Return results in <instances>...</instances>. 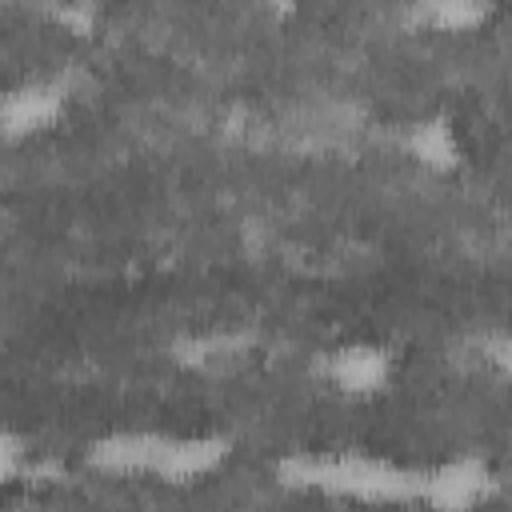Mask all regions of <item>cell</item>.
Instances as JSON below:
<instances>
[{
	"mask_svg": "<svg viewBox=\"0 0 512 512\" xmlns=\"http://www.w3.org/2000/svg\"><path fill=\"white\" fill-rule=\"evenodd\" d=\"M276 476L284 488L312 492V496H332V500H352V504H372V508H404L416 504V468L360 452V448H308L276 460Z\"/></svg>",
	"mask_w": 512,
	"mask_h": 512,
	"instance_id": "6da1fadb",
	"label": "cell"
},
{
	"mask_svg": "<svg viewBox=\"0 0 512 512\" xmlns=\"http://www.w3.org/2000/svg\"><path fill=\"white\" fill-rule=\"evenodd\" d=\"M500 492V472L484 452H456L416 468V504L428 512H480Z\"/></svg>",
	"mask_w": 512,
	"mask_h": 512,
	"instance_id": "7a4b0ae2",
	"label": "cell"
},
{
	"mask_svg": "<svg viewBox=\"0 0 512 512\" xmlns=\"http://www.w3.org/2000/svg\"><path fill=\"white\" fill-rule=\"evenodd\" d=\"M316 376L352 400H372L396 380V352L384 340H340L316 356Z\"/></svg>",
	"mask_w": 512,
	"mask_h": 512,
	"instance_id": "3957f363",
	"label": "cell"
},
{
	"mask_svg": "<svg viewBox=\"0 0 512 512\" xmlns=\"http://www.w3.org/2000/svg\"><path fill=\"white\" fill-rule=\"evenodd\" d=\"M232 456V440L224 432H164L160 456H156V484H196L220 472Z\"/></svg>",
	"mask_w": 512,
	"mask_h": 512,
	"instance_id": "277c9868",
	"label": "cell"
},
{
	"mask_svg": "<svg viewBox=\"0 0 512 512\" xmlns=\"http://www.w3.org/2000/svg\"><path fill=\"white\" fill-rule=\"evenodd\" d=\"M68 108V92L56 80H24L0 96V136L28 140L48 132Z\"/></svg>",
	"mask_w": 512,
	"mask_h": 512,
	"instance_id": "5b68a950",
	"label": "cell"
},
{
	"mask_svg": "<svg viewBox=\"0 0 512 512\" xmlns=\"http://www.w3.org/2000/svg\"><path fill=\"white\" fill-rule=\"evenodd\" d=\"M396 144H400V152H404L416 168H424V172H432V176H448V172H456V168L464 164L460 128H456V120L444 116V112H428V116L408 120V124L400 128Z\"/></svg>",
	"mask_w": 512,
	"mask_h": 512,
	"instance_id": "8992f818",
	"label": "cell"
},
{
	"mask_svg": "<svg viewBox=\"0 0 512 512\" xmlns=\"http://www.w3.org/2000/svg\"><path fill=\"white\" fill-rule=\"evenodd\" d=\"M408 16L432 32H472L492 16V4H484V0H428V4H412Z\"/></svg>",
	"mask_w": 512,
	"mask_h": 512,
	"instance_id": "52a82bcc",
	"label": "cell"
},
{
	"mask_svg": "<svg viewBox=\"0 0 512 512\" xmlns=\"http://www.w3.org/2000/svg\"><path fill=\"white\" fill-rule=\"evenodd\" d=\"M28 468V444L16 428L0 424V488H8L12 480H20Z\"/></svg>",
	"mask_w": 512,
	"mask_h": 512,
	"instance_id": "ba28073f",
	"label": "cell"
},
{
	"mask_svg": "<svg viewBox=\"0 0 512 512\" xmlns=\"http://www.w3.org/2000/svg\"><path fill=\"white\" fill-rule=\"evenodd\" d=\"M48 16H52L56 24H64L68 32H80V36H84V32L100 20V8H96V4H52Z\"/></svg>",
	"mask_w": 512,
	"mask_h": 512,
	"instance_id": "9c48e42d",
	"label": "cell"
}]
</instances>
